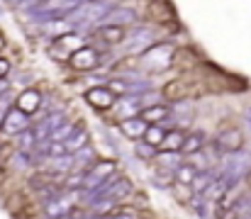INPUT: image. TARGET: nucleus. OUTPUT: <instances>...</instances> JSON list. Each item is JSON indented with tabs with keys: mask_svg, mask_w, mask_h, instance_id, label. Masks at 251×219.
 <instances>
[{
	"mask_svg": "<svg viewBox=\"0 0 251 219\" xmlns=\"http://www.w3.org/2000/svg\"><path fill=\"white\" fill-rule=\"evenodd\" d=\"M251 161L249 156L244 153V151H237V153H229V156H225L222 161H220V168H217V175H222V178H227L229 183H239L244 175H249V168Z\"/></svg>",
	"mask_w": 251,
	"mask_h": 219,
	"instance_id": "f257e3e1",
	"label": "nucleus"
},
{
	"mask_svg": "<svg viewBox=\"0 0 251 219\" xmlns=\"http://www.w3.org/2000/svg\"><path fill=\"white\" fill-rule=\"evenodd\" d=\"M115 163L112 161H100L95 166H90L88 170L83 173V190H95L100 185H105L107 180L115 178Z\"/></svg>",
	"mask_w": 251,
	"mask_h": 219,
	"instance_id": "f03ea898",
	"label": "nucleus"
},
{
	"mask_svg": "<svg viewBox=\"0 0 251 219\" xmlns=\"http://www.w3.org/2000/svg\"><path fill=\"white\" fill-rule=\"evenodd\" d=\"M242 144H244V137H242V132L239 129H225V132H220L215 139H212V153H217V156H229V153H237V151H242Z\"/></svg>",
	"mask_w": 251,
	"mask_h": 219,
	"instance_id": "7ed1b4c3",
	"label": "nucleus"
},
{
	"mask_svg": "<svg viewBox=\"0 0 251 219\" xmlns=\"http://www.w3.org/2000/svg\"><path fill=\"white\" fill-rule=\"evenodd\" d=\"M78 49H83V37L81 34H64L51 44V56L56 59H71V51L76 54Z\"/></svg>",
	"mask_w": 251,
	"mask_h": 219,
	"instance_id": "20e7f679",
	"label": "nucleus"
},
{
	"mask_svg": "<svg viewBox=\"0 0 251 219\" xmlns=\"http://www.w3.org/2000/svg\"><path fill=\"white\" fill-rule=\"evenodd\" d=\"M61 124H66V115L64 112H49L32 132H34V137H37V144H42V142H47Z\"/></svg>",
	"mask_w": 251,
	"mask_h": 219,
	"instance_id": "39448f33",
	"label": "nucleus"
},
{
	"mask_svg": "<svg viewBox=\"0 0 251 219\" xmlns=\"http://www.w3.org/2000/svg\"><path fill=\"white\" fill-rule=\"evenodd\" d=\"M2 129L7 134H22L25 129H29V117L25 112H20L17 107H12L10 112H5V122H2Z\"/></svg>",
	"mask_w": 251,
	"mask_h": 219,
	"instance_id": "423d86ee",
	"label": "nucleus"
},
{
	"mask_svg": "<svg viewBox=\"0 0 251 219\" xmlns=\"http://www.w3.org/2000/svg\"><path fill=\"white\" fill-rule=\"evenodd\" d=\"M137 20V12L129 10V7H115L105 15V20L100 22L102 27H122V24H129Z\"/></svg>",
	"mask_w": 251,
	"mask_h": 219,
	"instance_id": "0eeeda50",
	"label": "nucleus"
},
{
	"mask_svg": "<svg viewBox=\"0 0 251 219\" xmlns=\"http://www.w3.org/2000/svg\"><path fill=\"white\" fill-rule=\"evenodd\" d=\"M151 42H154V32H151V29H147V27H139V29H134V32L125 34V47H127V49H134V51L147 49Z\"/></svg>",
	"mask_w": 251,
	"mask_h": 219,
	"instance_id": "6e6552de",
	"label": "nucleus"
},
{
	"mask_svg": "<svg viewBox=\"0 0 251 219\" xmlns=\"http://www.w3.org/2000/svg\"><path fill=\"white\" fill-rule=\"evenodd\" d=\"M85 97H88V102L95 107V110H112L115 107V95L107 90V88H93V90H88L85 93Z\"/></svg>",
	"mask_w": 251,
	"mask_h": 219,
	"instance_id": "1a4fd4ad",
	"label": "nucleus"
},
{
	"mask_svg": "<svg viewBox=\"0 0 251 219\" xmlns=\"http://www.w3.org/2000/svg\"><path fill=\"white\" fill-rule=\"evenodd\" d=\"M71 64H74V69H78V71H90L98 61H100V56H98V51L95 49H90V47H83V49H78L76 54H71V59H69Z\"/></svg>",
	"mask_w": 251,
	"mask_h": 219,
	"instance_id": "9d476101",
	"label": "nucleus"
},
{
	"mask_svg": "<svg viewBox=\"0 0 251 219\" xmlns=\"http://www.w3.org/2000/svg\"><path fill=\"white\" fill-rule=\"evenodd\" d=\"M120 129H122V134H125L127 139L139 142V139H144L149 124H147L142 117H132V120H122V122H120Z\"/></svg>",
	"mask_w": 251,
	"mask_h": 219,
	"instance_id": "9b49d317",
	"label": "nucleus"
},
{
	"mask_svg": "<svg viewBox=\"0 0 251 219\" xmlns=\"http://www.w3.org/2000/svg\"><path fill=\"white\" fill-rule=\"evenodd\" d=\"M39 102H42V95H39L37 90H32V88H29V90H25V93L17 97V110H20V112H25V115L29 117L32 112H37V110H39Z\"/></svg>",
	"mask_w": 251,
	"mask_h": 219,
	"instance_id": "f8f14e48",
	"label": "nucleus"
},
{
	"mask_svg": "<svg viewBox=\"0 0 251 219\" xmlns=\"http://www.w3.org/2000/svg\"><path fill=\"white\" fill-rule=\"evenodd\" d=\"M168 117H171V110H168L166 105H149V107H144L142 110V120L149 124H159V122H166Z\"/></svg>",
	"mask_w": 251,
	"mask_h": 219,
	"instance_id": "ddd939ff",
	"label": "nucleus"
},
{
	"mask_svg": "<svg viewBox=\"0 0 251 219\" xmlns=\"http://www.w3.org/2000/svg\"><path fill=\"white\" fill-rule=\"evenodd\" d=\"M156 161H159V168H161V170H168V173L185 163V161H183V153H178V151H159V153H156Z\"/></svg>",
	"mask_w": 251,
	"mask_h": 219,
	"instance_id": "4468645a",
	"label": "nucleus"
},
{
	"mask_svg": "<svg viewBox=\"0 0 251 219\" xmlns=\"http://www.w3.org/2000/svg\"><path fill=\"white\" fill-rule=\"evenodd\" d=\"M215 178H217V170H210V168H207V170H200V173L193 178V183H190V193H193V195H202Z\"/></svg>",
	"mask_w": 251,
	"mask_h": 219,
	"instance_id": "2eb2a0df",
	"label": "nucleus"
},
{
	"mask_svg": "<svg viewBox=\"0 0 251 219\" xmlns=\"http://www.w3.org/2000/svg\"><path fill=\"white\" fill-rule=\"evenodd\" d=\"M85 146H88V132H85L83 127H76V132L64 142V148H66L69 156H74L76 151H81V148H85Z\"/></svg>",
	"mask_w": 251,
	"mask_h": 219,
	"instance_id": "dca6fc26",
	"label": "nucleus"
},
{
	"mask_svg": "<svg viewBox=\"0 0 251 219\" xmlns=\"http://www.w3.org/2000/svg\"><path fill=\"white\" fill-rule=\"evenodd\" d=\"M202 148H205V134H202V132H190V134H185V139H183L180 153L193 156V153H200Z\"/></svg>",
	"mask_w": 251,
	"mask_h": 219,
	"instance_id": "f3484780",
	"label": "nucleus"
},
{
	"mask_svg": "<svg viewBox=\"0 0 251 219\" xmlns=\"http://www.w3.org/2000/svg\"><path fill=\"white\" fill-rule=\"evenodd\" d=\"M93 158H95V151H93L90 146H85V148H81V151H76V153H74V170L85 173V170L93 166Z\"/></svg>",
	"mask_w": 251,
	"mask_h": 219,
	"instance_id": "a211bd4d",
	"label": "nucleus"
},
{
	"mask_svg": "<svg viewBox=\"0 0 251 219\" xmlns=\"http://www.w3.org/2000/svg\"><path fill=\"white\" fill-rule=\"evenodd\" d=\"M125 34H127V32H122V27H100V29L95 32V37L102 39V42H107V44H120V42H125Z\"/></svg>",
	"mask_w": 251,
	"mask_h": 219,
	"instance_id": "6ab92c4d",
	"label": "nucleus"
},
{
	"mask_svg": "<svg viewBox=\"0 0 251 219\" xmlns=\"http://www.w3.org/2000/svg\"><path fill=\"white\" fill-rule=\"evenodd\" d=\"M64 197H66V195H64ZM64 197L51 200V202H44V212H47V217L49 219H61V217L69 215V205H66Z\"/></svg>",
	"mask_w": 251,
	"mask_h": 219,
	"instance_id": "aec40b11",
	"label": "nucleus"
},
{
	"mask_svg": "<svg viewBox=\"0 0 251 219\" xmlns=\"http://www.w3.org/2000/svg\"><path fill=\"white\" fill-rule=\"evenodd\" d=\"M188 205L193 207V212H195L198 217L210 219V215H212V202H210V200H205L202 195H193Z\"/></svg>",
	"mask_w": 251,
	"mask_h": 219,
	"instance_id": "412c9836",
	"label": "nucleus"
},
{
	"mask_svg": "<svg viewBox=\"0 0 251 219\" xmlns=\"http://www.w3.org/2000/svg\"><path fill=\"white\" fill-rule=\"evenodd\" d=\"M183 139H185V134L183 132H178V129H173L171 134H166V139L161 142V151H178L180 153V148H183Z\"/></svg>",
	"mask_w": 251,
	"mask_h": 219,
	"instance_id": "4be33fe9",
	"label": "nucleus"
},
{
	"mask_svg": "<svg viewBox=\"0 0 251 219\" xmlns=\"http://www.w3.org/2000/svg\"><path fill=\"white\" fill-rule=\"evenodd\" d=\"M166 139V129L161 127V124H151L149 129H147V134H144V144L149 146H161V142Z\"/></svg>",
	"mask_w": 251,
	"mask_h": 219,
	"instance_id": "5701e85b",
	"label": "nucleus"
},
{
	"mask_svg": "<svg viewBox=\"0 0 251 219\" xmlns=\"http://www.w3.org/2000/svg\"><path fill=\"white\" fill-rule=\"evenodd\" d=\"M173 173H176L173 178L178 180V185H188V188H190V183H193V178L198 175V170H195L193 166H188V163H183V166H178V168H176Z\"/></svg>",
	"mask_w": 251,
	"mask_h": 219,
	"instance_id": "b1692460",
	"label": "nucleus"
},
{
	"mask_svg": "<svg viewBox=\"0 0 251 219\" xmlns=\"http://www.w3.org/2000/svg\"><path fill=\"white\" fill-rule=\"evenodd\" d=\"M17 144H20V151L22 153H34L37 148V137L32 129H25L22 134H17Z\"/></svg>",
	"mask_w": 251,
	"mask_h": 219,
	"instance_id": "393cba45",
	"label": "nucleus"
},
{
	"mask_svg": "<svg viewBox=\"0 0 251 219\" xmlns=\"http://www.w3.org/2000/svg\"><path fill=\"white\" fill-rule=\"evenodd\" d=\"M134 153H137L139 158H147V161H151V158H156L159 148H154V146L144 144V142H137V146H134Z\"/></svg>",
	"mask_w": 251,
	"mask_h": 219,
	"instance_id": "a878e982",
	"label": "nucleus"
},
{
	"mask_svg": "<svg viewBox=\"0 0 251 219\" xmlns=\"http://www.w3.org/2000/svg\"><path fill=\"white\" fill-rule=\"evenodd\" d=\"M7 71H10V64H7L5 59H0V83H2V78L7 75Z\"/></svg>",
	"mask_w": 251,
	"mask_h": 219,
	"instance_id": "bb28decb",
	"label": "nucleus"
},
{
	"mask_svg": "<svg viewBox=\"0 0 251 219\" xmlns=\"http://www.w3.org/2000/svg\"><path fill=\"white\" fill-rule=\"evenodd\" d=\"M107 219H134L132 212H117V215H110Z\"/></svg>",
	"mask_w": 251,
	"mask_h": 219,
	"instance_id": "cd10ccee",
	"label": "nucleus"
},
{
	"mask_svg": "<svg viewBox=\"0 0 251 219\" xmlns=\"http://www.w3.org/2000/svg\"><path fill=\"white\" fill-rule=\"evenodd\" d=\"M244 120H247V127L251 129V107L247 110V112H244Z\"/></svg>",
	"mask_w": 251,
	"mask_h": 219,
	"instance_id": "c85d7f7f",
	"label": "nucleus"
},
{
	"mask_svg": "<svg viewBox=\"0 0 251 219\" xmlns=\"http://www.w3.org/2000/svg\"><path fill=\"white\" fill-rule=\"evenodd\" d=\"M2 122H5V110H0V129H2Z\"/></svg>",
	"mask_w": 251,
	"mask_h": 219,
	"instance_id": "c756f323",
	"label": "nucleus"
}]
</instances>
